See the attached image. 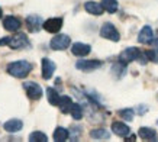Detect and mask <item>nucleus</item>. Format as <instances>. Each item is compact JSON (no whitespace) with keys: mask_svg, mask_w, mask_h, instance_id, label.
Here are the masks:
<instances>
[{"mask_svg":"<svg viewBox=\"0 0 158 142\" xmlns=\"http://www.w3.org/2000/svg\"><path fill=\"white\" fill-rule=\"evenodd\" d=\"M6 71H7L9 76L15 77V78H25L32 71V64L26 60H18V61L7 64Z\"/></svg>","mask_w":158,"mask_h":142,"instance_id":"nucleus-1","label":"nucleus"},{"mask_svg":"<svg viewBox=\"0 0 158 142\" xmlns=\"http://www.w3.org/2000/svg\"><path fill=\"white\" fill-rule=\"evenodd\" d=\"M118 61L120 64H123V65H128L131 62L134 61H139L145 64L147 62V57H145V52H141V49L136 47H129L123 49V51L119 54V57H118Z\"/></svg>","mask_w":158,"mask_h":142,"instance_id":"nucleus-2","label":"nucleus"},{"mask_svg":"<svg viewBox=\"0 0 158 142\" xmlns=\"http://www.w3.org/2000/svg\"><path fill=\"white\" fill-rule=\"evenodd\" d=\"M7 47L12 49H25V48L31 47V44H29L28 36L23 32H13V35L9 36Z\"/></svg>","mask_w":158,"mask_h":142,"instance_id":"nucleus-3","label":"nucleus"},{"mask_svg":"<svg viewBox=\"0 0 158 142\" xmlns=\"http://www.w3.org/2000/svg\"><path fill=\"white\" fill-rule=\"evenodd\" d=\"M71 45V38L65 33H57L51 41H49V48L54 51H64Z\"/></svg>","mask_w":158,"mask_h":142,"instance_id":"nucleus-4","label":"nucleus"},{"mask_svg":"<svg viewBox=\"0 0 158 142\" xmlns=\"http://www.w3.org/2000/svg\"><path fill=\"white\" fill-rule=\"evenodd\" d=\"M100 36L105 39H109L112 42H118L120 39V33L113 23L106 22V23L102 25V28H100Z\"/></svg>","mask_w":158,"mask_h":142,"instance_id":"nucleus-5","label":"nucleus"},{"mask_svg":"<svg viewBox=\"0 0 158 142\" xmlns=\"http://www.w3.org/2000/svg\"><path fill=\"white\" fill-rule=\"evenodd\" d=\"M23 90L31 100H39L42 97V87L35 81H26L23 83Z\"/></svg>","mask_w":158,"mask_h":142,"instance_id":"nucleus-6","label":"nucleus"},{"mask_svg":"<svg viewBox=\"0 0 158 142\" xmlns=\"http://www.w3.org/2000/svg\"><path fill=\"white\" fill-rule=\"evenodd\" d=\"M103 65V62L100 60H78L76 62V68L84 73H90V71L99 70Z\"/></svg>","mask_w":158,"mask_h":142,"instance_id":"nucleus-7","label":"nucleus"},{"mask_svg":"<svg viewBox=\"0 0 158 142\" xmlns=\"http://www.w3.org/2000/svg\"><path fill=\"white\" fill-rule=\"evenodd\" d=\"M62 23H64L62 18H49L44 22L42 28L44 31H47L49 33H58L62 28Z\"/></svg>","mask_w":158,"mask_h":142,"instance_id":"nucleus-8","label":"nucleus"},{"mask_svg":"<svg viewBox=\"0 0 158 142\" xmlns=\"http://www.w3.org/2000/svg\"><path fill=\"white\" fill-rule=\"evenodd\" d=\"M25 23H26V28H28L29 32H39V29L42 28L44 22L36 15H29L28 18L25 19Z\"/></svg>","mask_w":158,"mask_h":142,"instance_id":"nucleus-9","label":"nucleus"},{"mask_svg":"<svg viewBox=\"0 0 158 142\" xmlns=\"http://www.w3.org/2000/svg\"><path fill=\"white\" fill-rule=\"evenodd\" d=\"M55 62L49 58H42V78L44 80H49L52 78L54 73H55Z\"/></svg>","mask_w":158,"mask_h":142,"instance_id":"nucleus-10","label":"nucleus"},{"mask_svg":"<svg viewBox=\"0 0 158 142\" xmlns=\"http://www.w3.org/2000/svg\"><path fill=\"white\" fill-rule=\"evenodd\" d=\"M91 51V47L89 44H83V42H74L71 45V54L76 57H86L89 55Z\"/></svg>","mask_w":158,"mask_h":142,"instance_id":"nucleus-11","label":"nucleus"},{"mask_svg":"<svg viewBox=\"0 0 158 142\" xmlns=\"http://www.w3.org/2000/svg\"><path fill=\"white\" fill-rule=\"evenodd\" d=\"M20 26H22V22L16 16H6L3 19V28L9 32H18Z\"/></svg>","mask_w":158,"mask_h":142,"instance_id":"nucleus-12","label":"nucleus"},{"mask_svg":"<svg viewBox=\"0 0 158 142\" xmlns=\"http://www.w3.org/2000/svg\"><path fill=\"white\" fill-rule=\"evenodd\" d=\"M154 41V31L151 26L145 25L138 33V42L141 44H151Z\"/></svg>","mask_w":158,"mask_h":142,"instance_id":"nucleus-13","label":"nucleus"},{"mask_svg":"<svg viewBox=\"0 0 158 142\" xmlns=\"http://www.w3.org/2000/svg\"><path fill=\"white\" fill-rule=\"evenodd\" d=\"M112 132L120 138H128V135H131V128L126 123L113 122L112 123Z\"/></svg>","mask_w":158,"mask_h":142,"instance_id":"nucleus-14","label":"nucleus"},{"mask_svg":"<svg viewBox=\"0 0 158 142\" xmlns=\"http://www.w3.org/2000/svg\"><path fill=\"white\" fill-rule=\"evenodd\" d=\"M84 10L87 13L94 15V16H100L103 12H105V7L102 6V3H97V2H93V0H89L84 3Z\"/></svg>","mask_w":158,"mask_h":142,"instance_id":"nucleus-15","label":"nucleus"},{"mask_svg":"<svg viewBox=\"0 0 158 142\" xmlns=\"http://www.w3.org/2000/svg\"><path fill=\"white\" fill-rule=\"evenodd\" d=\"M23 128V122L20 119H9L7 122L3 123V129L9 133H16Z\"/></svg>","mask_w":158,"mask_h":142,"instance_id":"nucleus-16","label":"nucleus"},{"mask_svg":"<svg viewBox=\"0 0 158 142\" xmlns=\"http://www.w3.org/2000/svg\"><path fill=\"white\" fill-rule=\"evenodd\" d=\"M138 135L141 139H145V141H155L157 139V131L152 128H147V126L139 128Z\"/></svg>","mask_w":158,"mask_h":142,"instance_id":"nucleus-17","label":"nucleus"},{"mask_svg":"<svg viewBox=\"0 0 158 142\" xmlns=\"http://www.w3.org/2000/svg\"><path fill=\"white\" fill-rule=\"evenodd\" d=\"M90 138L91 139H97V141H105V139H109L110 138V133H109V131L105 128L93 129L90 132Z\"/></svg>","mask_w":158,"mask_h":142,"instance_id":"nucleus-18","label":"nucleus"},{"mask_svg":"<svg viewBox=\"0 0 158 142\" xmlns=\"http://www.w3.org/2000/svg\"><path fill=\"white\" fill-rule=\"evenodd\" d=\"M73 102L71 97H68V96H61V99H60V103H58V107L61 110L62 113H70V110L73 107Z\"/></svg>","mask_w":158,"mask_h":142,"instance_id":"nucleus-19","label":"nucleus"},{"mask_svg":"<svg viewBox=\"0 0 158 142\" xmlns=\"http://www.w3.org/2000/svg\"><path fill=\"white\" fill-rule=\"evenodd\" d=\"M54 141L55 142H64L67 141L68 138H70V132H68L65 128H62V126H58L55 131H54Z\"/></svg>","mask_w":158,"mask_h":142,"instance_id":"nucleus-20","label":"nucleus"},{"mask_svg":"<svg viewBox=\"0 0 158 142\" xmlns=\"http://www.w3.org/2000/svg\"><path fill=\"white\" fill-rule=\"evenodd\" d=\"M47 99H48L49 104H52V106H58L61 96L58 94V91L55 90L54 87H48V89H47Z\"/></svg>","mask_w":158,"mask_h":142,"instance_id":"nucleus-21","label":"nucleus"},{"mask_svg":"<svg viewBox=\"0 0 158 142\" xmlns=\"http://www.w3.org/2000/svg\"><path fill=\"white\" fill-rule=\"evenodd\" d=\"M100 3H102V6L105 7L106 12H109V13H116L118 9H119L118 0H102Z\"/></svg>","mask_w":158,"mask_h":142,"instance_id":"nucleus-22","label":"nucleus"},{"mask_svg":"<svg viewBox=\"0 0 158 142\" xmlns=\"http://www.w3.org/2000/svg\"><path fill=\"white\" fill-rule=\"evenodd\" d=\"M70 115L73 116L74 120H80V119L83 118V115H84L83 107L78 103H73V107H71V110H70Z\"/></svg>","mask_w":158,"mask_h":142,"instance_id":"nucleus-23","label":"nucleus"},{"mask_svg":"<svg viewBox=\"0 0 158 142\" xmlns=\"http://www.w3.org/2000/svg\"><path fill=\"white\" fill-rule=\"evenodd\" d=\"M28 139L31 142H47L48 141V136L44 132H41V131H35V132H32L29 135Z\"/></svg>","mask_w":158,"mask_h":142,"instance_id":"nucleus-24","label":"nucleus"},{"mask_svg":"<svg viewBox=\"0 0 158 142\" xmlns=\"http://www.w3.org/2000/svg\"><path fill=\"white\" fill-rule=\"evenodd\" d=\"M126 65H123V64H115V65L112 67V74L116 77V78H120V77L125 74V71H126V68H125Z\"/></svg>","mask_w":158,"mask_h":142,"instance_id":"nucleus-25","label":"nucleus"},{"mask_svg":"<svg viewBox=\"0 0 158 142\" xmlns=\"http://www.w3.org/2000/svg\"><path fill=\"white\" fill-rule=\"evenodd\" d=\"M119 116L122 119H125L126 122H131L135 118V112H134V109H122V110H119Z\"/></svg>","mask_w":158,"mask_h":142,"instance_id":"nucleus-26","label":"nucleus"},{"mask_svg":"<svg viewBox=\"0 0 158 142\" xmlns=\"http://www.w3.org/2000/svg\"><path fill=\"white\" fill-rule=\"evenodd\" d=\"M145 57H147V60H148V61L158 62V54L155 51H151V49L145 51Z\"/></svg>","mask_w":158,"mask_h":142,"instance_id":"nucleus-27","label":"nucleus"},{"mask_svg":"<svg viewBox=\"0 0 158 142\" xmlns=\"http://www.w3.org/2000/svg\"><path fill=\"white\" fill-rule=\"evenodd\" d=\"M9 42V36H5V38H0V47H6Z\"/></svg>","mask_w":158,"mask_h":142,"instance_id":"nucleus-28","label":"nucleus"},{"mask_svg":"<svg viewBox=\"0 0 158 142\" xmlns=\"http://www.w3.org/2000/svg\"><path fill=\"white\" fill-rule=\"evenodd\" d=\"M152 44H154V48H155V49H157V52H158V39H154Z\"/></svg>","mask_w":158,"mask_h":142,"instance_id":"nucleus-29","label":"nucleus"},{"mask_svg":"<svg viewBox=\"0 0 158 142\" xmlns=\"http://www.w3.org/2000/svg\"><path fill=\"white\" fill-rule=\"evenodd\" d=\"M2 16H3V10H2V7H0V19H2Z\"/></svg>","mask_w":158,"mask_h":142,"instance_id":"nucleus-30","label":"nucleus"}]
</instances>
